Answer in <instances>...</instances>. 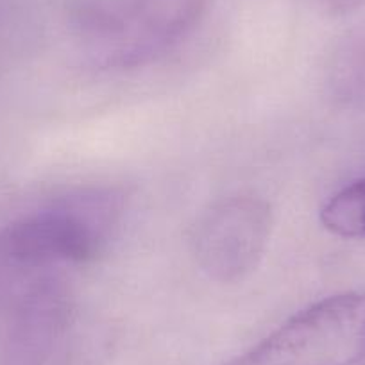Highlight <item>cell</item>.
Instances as JSON below:
<instances>
[{
	"instance_id": "obj_1",
	"label": "cell",
	"mask_w": 365,
	"mask_h": 365,
	"mask_svg": "<svg viewBox=\"0 0 365 365\" xmlns=\"http://www.w3.org/2000/svg\"><path fill=\"white\" fill-rule=\"evenodd\" d=\"M124 192L113 187L68 192L27 213L0 235V263L27 274L96 262L120 231Z\"/></svg>"
},
{
	"instance_id": "obj_2",
	"label": "cell",
	"mask_w": 365,
	"mask_h": 365,
	"mask_svg": "<svg viewBox=\"0 0 365 365\" xmlns=\"http://www.w3.org/2000/svg\"><path fill=\"white\" fill-rule=\"evenodd\" d=\"M365 356V292L326 297L222 365H358Z\"/></svg>"
},
{
	"instance_id": "obj_3",
	"label": "cell",
	"mask_w": 365,
	"mask_h": 365,
	"mask_svg": "<svg viewBox=\"0 0 365 365\" xmlns=\"http://www.w3.org/2000/svg\"><path fill=\"white\" fill-rule=\"evenodd\" d=\"M272 227V206L259 195L219 199L192 226V255L213 282H244L263 259Z\"/></svg>"
},
{
	"instance_id": "obj_4",
	"label": "cell",
	"mask_w": 365,
	"mask_h": 365,
	"mask_svg": "<svg viewBox=\"0 0 365 365\" xmlns=\"http://www.w3.org/2000/svg\"><path fill=\"white\" fill-rule=\"evenodd\" d=\"M328 84L340 103L365 110V27L339 45L328 66Z\"/></svg>"
},
{
	"instance_id": "obj_5",
	"label": "cell",
	"mask_w": 365,
	"mask_h": 365,
	"mask_svg": "<svg viewBox=\"0 0 365 365\" xmlns=\"http://www.w3.org/2000/svg\"><path fill=\"white\" fill-rule=\"evenodd\" d=\"M321 222L342 238H365V175L336 192L321 210Z\"/></svg>"
},
{
	"instance_id": "obj_6",
	"label": "cell",
	"mask_w": 365,
	"mask_h": 365,
	"mask_svg": "<svg viewBox=\"0 0 365 365\" xmlns=\"http://www.w3.org/2000/svg\"><path fill=\"white\" fill-rule=\"evenodd\" d=\"M319 2L333 15H346L365 4V0H319Z\"/></svg>"
},
{
	"instance_id": "obj_7",
	"label": "cell",
	"mask_w": 365,
	"mask_h": 365,
	"mask_svg": "<svg viewBox=\"0 0 365 365\" xmlns=\"http://www.w3.org/2000/svg\"><path fill=\"white\" fill-rule=\"evenodd\" d=\"M358 365H365V356L361 358V360H360V364H358Z\"/></svg>"
}]
</instances>
